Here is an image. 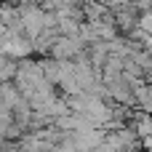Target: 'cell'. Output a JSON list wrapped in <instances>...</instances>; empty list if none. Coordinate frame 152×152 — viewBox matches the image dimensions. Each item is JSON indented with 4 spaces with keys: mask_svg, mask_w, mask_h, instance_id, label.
Here are the masks:
<instances>
[{
    "mask_svg": "<svg viewBox=\"0 0 152 152\" xmlns=\"http://www.w3.org/2000/svg\"><path fill=\"white\" fill-rule=\"evenodd\" d=\"M19 11H21V24H24V32H27V37H37L43 29H45V8L40 5V3H24V5H19Z\"/></svg>",
    "mask_w": 152,
    "mask_h": 152,
    "instance_id": "cell-1",
    "label": "cell"
},
{
    "mask_svg": "<svg viewBox=\"0 0 152 152\" xmlns=\"http://www.w3.org/2000/svg\"><path fill=\"white\" fill-rule=\"evenodd\" d=\"M83 48H86V43L80 40V35H77V37L59 35V40L53 43V48H51L48 56H53V59H59V61H75V59L83 53Z\"/></svg>",
    "mask_w": 152,
    "mask_h": 152,
    "instance_id": "cell-2",
    "label": "cell"
},
{
    "mask_svg": "<svg viewBox=\"0 0 152 152\" xmlns=\"http://www.w3.org/2000/svg\"><path fill=\"white\" fill-rule=\"evenodd\" d=\"M59 29H43L37 37H32V48H35V56H48L51 53V48H53V43L59 40Z\"/></svg>",
    "mask_w": 152,
    "mask_h": 152,
    "instance_id": "cell-3",
    "label": "cell"
},
{
    "mask_svg": "<svg viewBox=\"0 0 152 152\" xmlns=\"http://www.w3.org/2000/svg\"><path fill=\"white\" fill-rule=\"evenodd\" d=\"M19 102H24V96H21V91L16 88V83H13V80H11V83H0V104L8 107V110H13Z\"/></svg>",
    "mask_w": 152,
    "mask_h": 152,
    "instance_id": "cell-4",
    "label": "cell"
},
{
    "mask_svg": "<svg viewBox=\"0 0 152 152\" xmlns=\"http://www.w3.org/2000/svg\"><path fill=\"white\" fill-rule=\"evenodd\" d=\"M19 21H21V11H19V5H13L11 0H3V3H0V24L13 27V24H19Z\"/></svg>",
    "mask_w": 152,
    "mask_h": 152,
    "instance_id": "cell-5",
    "label": "cell"
},
{
    "mask_svg": "<svg viewBox=\"0 0 152 152\" xmlns=\"http://www.w3.org/2000/svg\"><path fill=\"white\" fill-rule=\"evenodd\" d=\"M136 107H139L142 112H150L152 115V83L150 80H144V83L136 88Z\"/></svg>",
    "mask_w": 152,
    "mask_h": 152,
    "instance_id": "cell-6",
    "label": "cell"
},
{
    "mask_svg": "<svg viewBox=\"0 0 152 152\" xmlns=\"http://www.w3.org/2000/svg\"><path fill=\"white\" fill-rule=\"evenodd\" d=\"M45 29H59V13L56 11H45Z\"/></svg>",
    "mask_w": 152,
    "mask_h": 152,
    "instance_id": "cell-7",
    "label": "cell"
},
{
    "mask_svg": "<svg viewBox=\"0 0 152 152\" xmlns=\"http://www.w3.org/2000/svg\"><path fill=\"white\" fill-rule=\"evenodd\" d=\"M40 5H43L45 11H56V8L61 5V0H40Z\"/></svg>",
    "mask_w": 152,
    "mask_h": 152,
    "instance_id": "cell-8",
    "label": "cell"
},
{
    "mask_svg": "<svg viewBox=\"0 0 152 152\" xmlns=\"http://www.w3.org/2000/svg\"><path fill=\"white\" fill-rule=\"evenodd\" d=\"M13 5H24V3H32V0H11Z\"/></svg>",
    "mask_w": 152,
    "mask_h": 152,
    "instance_id": "cell-9",
    "label": "cell"
},
{
    "mask_svg": "<svg viewBox=\"0 0 152 152\" xmlns=\"http://www.w3.org/2000/svg\"><path fill=\"white\" fill-rule=\"evenodd\" d=\"M32 3H40V0H32Z\"/></svg>",
    "mask_w": 152,
    "mask_h": 152,
    "instance_id": "cell-10",
    "label": "cell"
}]
</instances>
